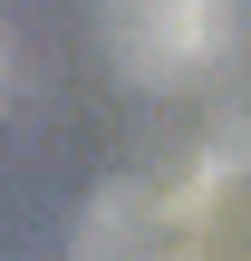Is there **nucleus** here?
<instances>
[{
    "label": "nucleus",
    "instance_id": "nucleus-1",
    "mask_svg": "<svg viewBox=\"0 0 251 261\" xmlns=\"http://www.w3.org/2000/svg\"><path fill=\"white\" fill-rule=\"evenodd\" d=\"M242 39V0H106V58L135 87H184Z\"/></svg>",
    "mask_w": 251,
    "mask_h": 261
}]
</instances>
